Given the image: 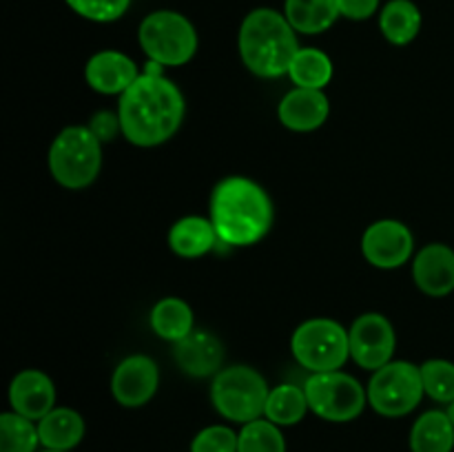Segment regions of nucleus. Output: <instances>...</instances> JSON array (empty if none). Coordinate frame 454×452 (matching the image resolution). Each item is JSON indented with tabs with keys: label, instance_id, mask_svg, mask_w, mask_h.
<instances>
[{
	"label": "nucleus",
	"instance_id": "nucleus-1",
	"mask_svg": "<svg viewBox=\"0 0 454 452\" xmlns=\"http://www.w3.org/2000/svg\"><path fill=\"white\" fill-rule=\"evenodd\" d=\"M151 60L145 74L120 96L118 118L122 133L136 146H158L180 129L184 97Z\"/></svg>",
	"mask_w": 454,
	"mask_h": 452
},
{
	"label": "nucleus",
	"instance_id": "nucleus-2",
	"mask_svg": "<svg viewBox=\"0 0 454 452\" xmlns=\"http://www.w3.org/2000/svg\"><path fill=\"white\" fill-rule=\"evenodd\" d=\"M211 217L217 238L231 246H251L269 233L273 204L266 191L248 177H226L211 198Z\"/></svg>",
	"mask_w": 454,
	"mask_h": 452
},
{
	"label": "nucleus",
	"instance_id": "nucleus-3",
	"mask_svg": "<svg viewBox=\"0 0 454 452\" xmlns=\"http://www.w3.org/2000/svg\"><path fill=\"white\" fill-rule=\"evenodd\" d=\"M239 56L248 71L260 78H279L288 74L300 51L293 25L275 9H253L239 27Z\"/></svg>",
	"mask_w": 454,
	"mask_h": 452
},
{
	"label": "nucleus",
	"instance_id": "nucleus-4",
	"mask_svg": "<svg viewBox=\"0 0 454 452\" xmlns=\"http://www.w3.org/2000/svg\"><path fill=\"white\" fill-rule=\"evenodd\" d=\"M102 167L100 140L89 127H67L49 149V171L65 189L78 191L91 184Z\"/></svg>",
	"mask_w": 454,
	"mask_h": 452
},
{
	"label": "nucleus",
	"instance_id": "nucleus-5",
	"mask_svg": "<svg viewBox=\"0 0 454 452\" xmlns=\"http://www.w3.org/2000/svg\"><path fill=\"white\" fill-rule=\"evenodd\" d=\"M266 379L248 366H231L215 375L211 388L213 406L222 417L238 424H248L264 415L269 401Z\"/></svg>",
	"mask_w": 454,
	"mask_h": 452
},
{
	"label": "nucleus",
	"instance_id": "nucleus-6",
	"mask_svg": "<svg viewBox=\"0 0 454 452\" xmlns=\"http://www.w3.org/2000/svg\"><path fill=\"white\" fill-rule=\"evenodd\" d=\"M142 49L153 62L164 66L186 65L198 51V31L189 18L177 12H153L137 31Z\"/></svg>",
	"mask_w": 454,
	"mask_h": 452
},
{
	"label": "nucleus",
	"instance_id": "nucleus-7",
	"mask_svg": "<svg viewBox=\"0 0 454 452\" xmlns=\"http://www.w3.org/2000/svg\"><path fill=\"white\" fill-rule=\"evenodd\" d=\"M293 355L310 372L340 370L350 355L344 326L333 319H309L293 332Z\"/></svg>",
	"mask_w": 454,
	"mask_h": 452
},
{
	"label": "nucleus",
	"instance_id": "nucleus-8",
	"mask_svg": "<svg viewBox=\"0 0 454 452\" xmlns=\"http://www.w3.org/2000/svg\"><path fill=\"white\" fill-rule=\"evenodd\" d=\"M426 394L421 368L411 362H390L372 372L368 401L380 415L403 417L415 410Z\"/></svg>",
	"mask_w": 454,
	"mask_h": 452
},
{
	"label": "nucleus",
	"instance_id": "nucleus-9",
	"mask_svg": "<svg viewBox=\"0 0 454 452\" xmlns=\"http://www.w3.org/2000/svg\"><path fill=\"white\" fill-rule=\"evenodd\" d=\"M310 410L326 421H350L362 415L368 393L362 384L346 372H313L304 386Z\"/></svg>",
	"mask_w": 454,
	"mask_h": 452
},
{
	"label": "nucleus",
	"instance_id": "nucleus-10",
	"mask_svg": "<svg viewBox=\"0 0 454 452\" xmlns=\"http://www.w3.org/2000/svg\"><path fill=\"white\" fill-rule=\"evenodd\" d=\"M350 357L364 370H380L395 353V328L384 315L366 313L355 319L348 331Z\"/></svg>",
	"mask_w": 454,
	"mask_h": 452
},
{
	"label": "nucleus",
	"instance_id": "nucleus-11",
	"mask_svg": "<svg viewBox=\"0 0 454 452\" xmlns=\"http://www.w3.org/2000/svg\"><path fill=\"white\" fill-rule=\"evenodd\" d=\"M412 233L397 220H380L362 238L364 257L377 269H399L412 255Z\"/></svg>",
	"mask_w": 454,
	"mask_h": 452
},
{
	"label": "nucleus",
	"instance_id": "nucleus-12",
	"mask_svg": "<svg viewBox=\"0 0 454 452\" xmlns=\"http://www.w3.org/2000/svg\"><path fill=\"white\" fill-rule=\"evenodd\" d=\"M158 384L160 370L153 359L146 355H131L115 368L111 390L120 406L137 408L153 397Z\"/></svg>",
	"mask_w": 454,
	"mask_h": 452
},
{
	"label": "nucleus",
	"instance_id": "nucleus-13",
	"mask_svg": "<svg viewBox=\"0 0 454 452\" xmlns=\"http://www.w3.org/2000/svg\"><path fill=\"white\" fill-rule=\"evenodd\" d=\"M9 401L13 412L35 421L47 417L56 403V386L44 372L22 370L9 386Z\"/></svg>",
	"mask_w": 454,
	"mask_h": 452
},
{
	"label": "nucleus",
	"instance_id": "nucleus-14",
	"mask_svg": "<svg viewBox=\"0 0 454 452\" xmlns=\"http://www.w3.org/2000/svg\"><path fill=\"white\" fill-rule=\"evenodd\" d=\"M419 291L430 297H446L454 291V251L446 244H428L412 264Z\"/></svg>",
	"mask_w": 454,
	"mask_h": 452
},
{
	"label": "nucleus",
	"instance_id": "nucleus-15",
	"mask_svg": "<svg viewBox=\"0 0 454 452\" xmlns=\"http://www.w3.org/2000/svg\"><path fill=\"white\" fill-rule=\"evenodd\" d=\"M84 78H87L89 87L96 89L98 93H124L137 78L136 62L129 56L120 51H100L96 56L89 58L87 66H84Z\"/></svg>",
	"mask_w": 454,
	"mask_h": 452
},
{
	"label": "nucleus",
	"instance_id": "nucleus-16",
	"mask_svg": "<svg viewBox=\"0 0 454 452\" xmlns=\"http://www.w3.org/2000/svg\"><path fill=\"white\" fill-rule=\"evenodd\" d=\"M328 97L319 89H293L278 106L279 122L291 131H315L328 118Z\"/></svg>",
	"mask_w": 454,
	"mask_h": 452
},
{
	"label": "nucleus",
	"instance_id": "nucleus-17",
	"mask_svg": "<svg viewBox=\"0 0 454 452\" xmlns=\"http://www.w3.org/2000/svg\"><path fill=\"white\" fill-rule=\"evenodd\" d=\"M176 362L191 377L217 375L224 359V346L207 331H193L184 339L176 341Z\"/></svg>",
	"mask_w": 454,
	"mask_h": 452
},
{
	"label": "nucleus",
	"instance_id": "nucleus-18",
	"mask_svg": "<svg viewBox=\"0 0 454 452\" xmlns=\"http://www.w3.org/2000/svg\"><path fill=\"white\" fill-rule=\"evenodd\" d=\"M40 443L47 450H65L78 446L84 437V421L71 408H53L38 424Z\"/></svg>",
	"mask_w": 454,
	"mask_h": 452
},
{
	"label": "nucleus",
	"instance_id": "nucleus-19",
	"mask_svg": "<svg viewBox=\"0 0 454 452\" xmlns=\"http://www.w3.org/2000/svg\"><path fill=\"white\" fill-rule=\"evenodd\" d=\"M454 424L448 410H428L411 430L412 452H452Z\"/></svg>",
	"mask_w": 454,
	"mask_h": 452
},
{
	"label": "nucleus",
	"instance_id": "nucleus-20",
	"mask_svg": "<svg viewBox=\"0 0 454 452\" xmlns=\"http://www.w3.org/2000/svg\"><path fill=\"white\" fill-rule=\"evenodd\" d=\"M284 16L300 34H322L335 25L340 13L337 0H286Z\"/></svg>",
	"mask_w": 454,
	"mask_h": 452
},
{
	"label": "nucleus",
	"instance_id": "nucleus-21",
	"mask_svg": "<svg viewBox=\"0 0 454 452\" xmlns=\"http://www.w3.org/2000/svg\"><path fill=\"white\" fill-rule=\"evenodd\" d=\"M217 239L213 222L204 217H182L168 233V246L180 257H200L211 251Z\"/></svg>",
	"mask_w": 454,
	"mask_h": 452
},
{
	"label": "nucleus",
	"instance_id": "nucleus-22",
	"mask_svg": "<svg viewBox=\"0 0 454 452\" xmlns=\"http://www.w3.org/2000/svg\"><path fill=\"white\" fill-rule=\"evenodd\" d=\"M380 29L393 44H408L421 29V13L411 0H390L380 16Z\"/></svg>",
	"mask_w": 454,
	"mask_h": 452
},
{
	"label": "nucleus",
	"instance_id": "nucleus-23",
	"mask_svg": "<svg viewBox=\"0 0 454 452\" xmlns=\"http://www.w3.org/2000/svg\"><path fill=\"white\" fill-rule=\"evenodd\" d=\"M151 326L162 339L180 341L193 332V310L186 301L167 297L151 310Z\"/></svg>",
	"mask_w": 454,
	"mask_h": 452
},
{
	"label": "nucleus",
	"instance_id": "nucleus-24",
	"mask_svg": "<svg viewBox=\"0 0 454 452\" xmlns=\"http://www.w3.org/2000/svg\"><path fill=\"white\" fill-rule=\"evenodd\" d=\"M288 75L300 89H319L322 91L333 78V62L319 49H300L293 58Z\"/></svg>",
	"mask_w": 454,
	"mask_h": 452
},
{
	"label": "nucleus",
	"instance_id": "nucleus-25",
	"mask_svg": "<svg viewBox=\"0 0 454 452\" xmlns=\"http://www.w3.org/2000/svg\"><path fill=\"white\" fill-rule=\"evenodd\" d=\"M309 399H306L304 388L293 384L278 386L270 390L269 401H266V419L278 425H295L304 419L309 410Z\"/></svg>",
	"mask_w": 454,
	"mask_h": 452
},
{
	"label": "nucleus",
	"instance_id": "nucleus-26",
	"mask_svg": "<svg viewBox=\"0 0 454 452\" xmlns=\"http://www.w3.org/2000/svg\"><path fill=\"white\" fill-rule=\"evenodd\" d=\"M40 433L34 421L18 412L0 417V452H35Z\"/></svg>",
	"mask_w": 454,
	"mask_h": 452
},
{
	"label": "nucleus",
	"instance_id": "nucleus-27",
	"mask_svg": "<svg viewBox=\"0 0 454 452\" xmlns=\"http://www.w3.org/2000/svg\"><path fill=\"white\" fill-rule=\"evenodd\" d=\"M238 437V452H286L282 430L273 421H248Z\"/></svg>",
	"mask_w": 454,
	"mask_h": 452
},
{
	"label": "nucleus",
	"instance_id": "nucleus-28",
	"mask_svg": "<svg viewBox=\"0 0 454 452\" xmlns=\"http://www.w3.org/2000/svg\"><path fill=\"white\" fill-rule=\"evenodd\" d=\"M419 368L426 394L434 401L450 406L454 401V363L446 359H430Z\"/></svg>",
	"mask_w": 454,
	"mask_h": 452
},
{
	"label": "nucleus",
	"instance_id": "nucleus-29",
	"mask_svg": "<svg viewBox=\"0 0 454 452\" xmlns=\"http://www.w3.org/2000/svg\"><path fill=\"white\" fill-rule=\"evenodd\" d=\"M78 16L93 22H114L127 13L131 0H65Z\"/></svg>",
	"mask_w": 454,
	"mask_h": 452
},
{
	"label": "nucleus",
	"instance_id": "nucleus-30",
	"mask_svg": "<svg viewBox=\"0 0 454 452\" xmlns=\"http://www.w3.org/2000/svg\"><path fill=\"white\" fill-rule=\"evenodd\" d=\"M238 434L226 425H208L195 434L191 452H238Z\"/></svg>",
	"mask_w": 454,
	"mask_h": 452
},
{
	"label": "nucleus",
	"instance_id": "nucleus-31",
	"mask_svg": "<svg viewBox=\"0 0 454 452\" xmlns=\"http://www.w3.org/2000/svg\"><path fill=\"white\" fill-rule=\"evenodd\" d=\"M89 129H91V133L100 142H111L118 136V131H122V124H120L118 115L109 113V111H100V113H96L91 118Z\"/></svg>",
	"mask_w": 454,
	"mask_h": 452
},
{
	"label": "nucleus",
	"instance_id": "nucleus-32",
	"mask_svg": "<svg viewBox=\"0 0 454 452\" xmlns=\"http://www.w3.org/2000/svg\"><path fill=\"white\" fill-rule=\"evenodd\" d=\"M340 13L348 20H366L380 7V0H337Z\"/></svg>",
	"mask_w": 454,
	"mask_h": 452
},
{
	"label": "nucleus",
	"instance_id": "nucleus-33",
	"mask_svg": "<svg viewBox=\"0 0 454 452\" xmlns=\"http://www.w3.org/2000/svg\"><path fill=\"white\" fill-rule=\"evenodd\" d=\"M448 415H450V419H452V424H454V401L450 403V406H448Z\"/></svg>",
	"mask_w": 454,
	"mask_h": 452
},
{
	"label": "nucleus",
	"instance_id": "nucleus-34",
	"mask_svg": "<svg viewBox=\"0 0 454 452\" xmlns=\"http://www.w3.org/2000/svg\"><path fill=\"white\" fill-rule=\"evenodd\" d=\"M44 452H65V450H44Z\"/></svg>",
	"mask_w": 454,
	"mask_h": 452
}]
</instances>
